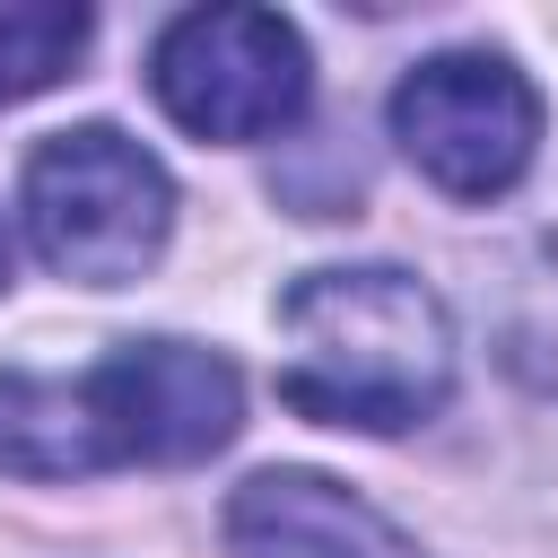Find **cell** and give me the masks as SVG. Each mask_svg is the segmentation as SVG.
<instances>
[{"instance_id":"1","label":"cell","mask_w":558,"mask_h":558,"mask_svg":"<svg viewBox=\"0 0 558 558\" xmlns=\"http://www.w3.org/2000/svg\"><path fill=\"white\" fill-rule=\"evenodd\" d=\"M244 427V375L201 340H113L96 366H0V471L9 480H96V471H183L227 453Z\"/></svg>"},{"instance_id":"2","label":"cell","mask_w":558,"mask_h":558,"mask_svg":"<svg viewBox=\"0 0 558 558\" xmlns=\"http://www.w3.org/2000/svg\"><path fill=\"white\" fill-rule=\"evenodd\" d=\"M279 401L314 427L401 436L453 401L462 340L427 279L392 262H331L279 288Z\"/></svg>"},{"instance_id":"3","label":"cell","mask_w":558,"mask_h":558,"mask_svg":"<svg viewBox=\"0 0 558 558\" xmlns=\"http://www.w3.org/2000/svg\"><path fill=\"white\" fill-rule=\"evenodd\" d=\"M17 218L44 270L78 288H131L174 244V174L113 122H70L35 140L17 174Z\"/></svg>"},{"instance_id":"4","label":"cell","mask_w":558,"mask_h":558,"mask_svg":"<svg viewBox=\"0 0 558 558\" xmlns=\"http://www.w3.org/2000/svg\"><path fill=\"white\" fill-rule=\"evenodd\" d=\"M148 96L174 131L253 148V140H279L305 122L314 52H305L296 17H279V9H244V0L183 9L148 44Z\"/></svg>"},{"instance_id":"5","label":"cell","mask_w":558,"mask_h":558,"mask_svg":"<svg viewBox=\"0 0 558 558\" xmlns=\"http://www.w3.org/2000/svg\"><path fill=\"white\" fill-rule=\"evenodd\" d=\"M384 122H392V148L410 157V174L471 209L506 201L541 157V87L488 44L410 61L392 78Z\"/></svg>"},{"instance_id":"6","label":"cell","mask_w":558,"mask_h":558,"mask_svg":"<svg viewBox=\"0 0 558 558\" xmlns=\"http://www.w3.org/2000/svg\"><path fill=\"white\" fill-rule=\"evenodd\" d=\"M227 549L235 558H427L384 506H366L349 480L305 462L227 488Z\"/></svg>"},{"instance_id":"7","label":"cell","mask_w":558,"mask_h":558,"mask_svg":"<svg viewBox=\"0 0 558 558\" xmlns=\"http://www.w3.org/2000/svg\"><path fill=\"white\" fill-rule=\"evenodd\" d=\"M497 357L514 384L558 401V235H532L497 279Z\"/></svg>"},{"instance_id":"8","label":"cell","mask_w":558,"mask_h":558,"mask_svg":"<svg viewBox=\"0 0 558 558\" xmlns=\"http://www.w3.org/2000/svg\"><path fill=\"white\" fill-rule=\"evenodd\" d=\"M96 17L70 0H0V105H26L44 87H61L87 52Z\"/></svg>"},{"instance_id":"9","label":"cell","mask_w":558,"mask_h":558,"mask_svg":"<svg viewBox=\"0 0 558 558\" xmlns=\"http://www.w3.org/2000/svg\"><path fill=\"white\" fill-rule=\"evenodd\" d=\"M0 288H9V227H0Z\"/></svg>"}]
</instances>
